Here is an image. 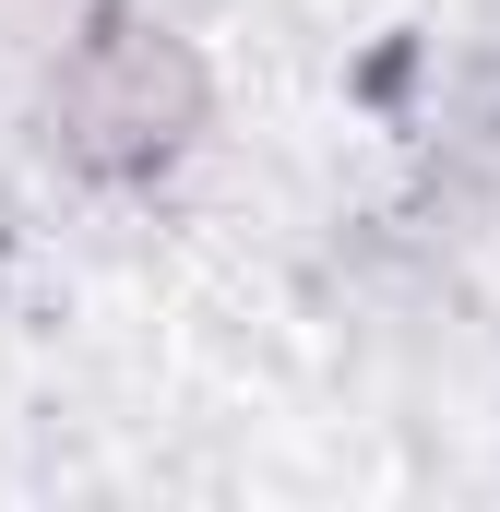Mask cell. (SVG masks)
I'll return each instance as SVG.
<instances>
[{"label": "cell", "instance_id": "cell-1", "mask_svg": "<svg viewBox=\"0 0 500 512\" xmlns=\"http://www.w3.org/2000/svg\"><path fill=\"white\" fill-rule=\"evenodd\" d=\"M203 108H215V84H203V60H191L179 24L96 12V36L48 84V155L84 167V179H155L167 155H191Z\"/></svg>", "mask_w": 500, "mask_h": 512}]
</instances>
